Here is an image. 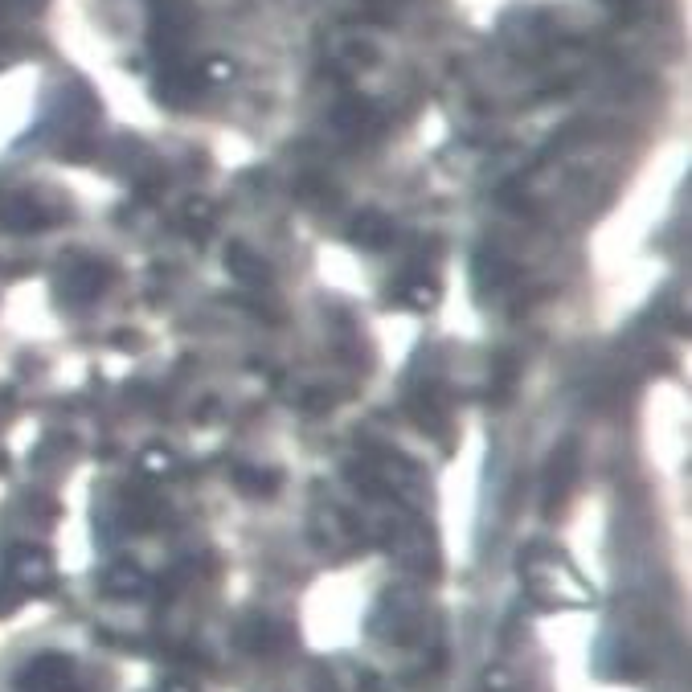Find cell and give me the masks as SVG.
<instances>
[{"instance_id": "1", "label": "cell", "mask_w": 692, "mask_h": 692, "mask_svg": "<svg viewBox=\"0 0 692 692\" xmlns=\"http://www.w3.org/2000/svg\"><path fill=\"white\" fill-rule=\"evenodd\" d=\"M521 574H525L529 594L541 598L545 607H586V602H594V590L582 582V574L561 553H553L545 545H533L521 557Z\"/></svg>"}, {"instance_id": "2", "label": "cell", "mask_w": 692, "mask_h": 692, "mask_svg": "<svg viewBox=\"0 0 692 692\" xmlns=\"http://www.w3.org/2000/svg\"><path fill=\"white\" fill-rule=\"evenodd\" d=\"M5 582L25 598L54 586V557L41 545H13L5 557Z\"/></svg>"}, {"instance_id": "3", "label": "cell", "mask_w": 692, "mask_h": 692, "mask_svg": "<svg viewBox=\"0 0 692 692\" xmlns=\"http://www.w3.org/2000/svg\"><path fill=\"white\" fill-rule=\"evenodd\" d=\"M17 688L21 692H74V664L58 652H46L21 668Z\"/></svg>"}, {"instance_id": "4", "label": "cell", "mask_w": 692, "mask_h": 692, "mask_svg": "<svg viewBox=\"0 0 692 692\" xmlns=\"http://www.w3.org/2000/svg\"><path fill=\"white\" fill-rule=\"evenodd\" d=\"M574 480H578V447L574 443H561L549 455V467H545V496H541V504H545L549 516L561 508V500L570 496Z\"/></svg>"}, {"instance_id": "5", "label": "cell", "mask_w": 692, "mask_h": 692, "mask_svg": "<svg viewBox=\"0 0 692 692\" xmlns=\"http://www.w3.org/2000/svg\"><path fill=\"white\" fill-rule=\"evenodd\" d=\"M103 283H107V267H99V263H66V271L58 279L62 295H70V299H91V295H99Z\"/></svg>"}, {"instance_id": "6", "label": "cell", "mask_w": 692, "mask_h": 692, "mask_svg": "<svg viewBox=\"0 0 692 692\" xmlns=\"http://www.w3.org/2000/svg\"><path fill=\"white\" fill-rule=\"evenodd\" d=\"M238 639H242L246 652H254V656H275V652H283V647H287V631L279 623H267V619L246 623L238 631Z\"/></svg>"}, {"instance_id": "7", "label": "cell", "mask_w": 692, "mask_h": 692, "mask_svg": "<svg viewBox=\"0 0 692 692\" xmlns=\"http://www.w3.org/2000/svg\"><path fill=\"white\" fill-rule=\"evenodd\" d=\"M353 242H361L369 250H381V246L394 242V222H389L385 213H377V209H365L361 218L353 222Z\"/></svg>"}, {"instance_id": "8", "label": "cell", "mask_w": 692, "mask_h": 692, "mask_svg": "<svg viewBox=\"0 0 692 692\" xmlns=\"http://www.w3.org/2000/svg\"><path fill=\"white\" fill-rule=\"evenodd\" d=\"M0 222H5L9 230L25 234V230H37L41 222H46V213H41V205L33 197H9L5 205H0Z\"/></svg>"}, {"instance_id": "9", "label": "cell", "mask_w": 692, "mask_h": 692, "mask_svg": "<svg viewBox=\"0 0 692 692\" xmlns=\"http://www.w3.org/2000/svg\"><path fill=\"white\" fill-rule=\"evenodd\" d=\"M99 586L111 598H132V594H148V574H140L136 566H111Z\"/></svg>"}, {"instance_id": "10", "label": "cell", "mask_w": 692, "mask_h": 692, "mask_svg": "<svg viewBox=\"0 0 692 692\" xmlns=\"http://www.w3.org/2000/svg\"><path fill=\"white\" fill-rule=\"evenodd\" d=\"M226 267H230V275L242 279V283H263V279H267L263 258H258L250 246H242V242H234V246L226 250Z\"/></svg>"}, {"instance_id": "11", "label": "cell", "mask_w": 692, "mask_h": 692, "mask_svg": "<svg viewBox=\"0 0 692 692\" xmlns=\"http://www.w3.org/2000/svg\"><path fill=\"white\" fill-rule=\"evenodd\" d=\"M377 123H381L377 107H369V103H361V99L344 103V107L336 111V127H340V132H349V136H361V132H369V127H377Z\"/></svg>"}, {"instance_id": "12", "label": "cell", "mask_w": 692, "mask_h": 692, "mask_svg": "<svg viewBox=\"0 0 692 692\" xmlns=\"http://www.w3.org/2000/svg\"><path fill=\"white\" fill-rule=\"evenodd\" d=\"M234 484H238L242 492H250V496H267V492H275V475H267V471H250V467H238V471H234Z\"/></svg>"}, {"instance_id": "13", "label": "cell", "mask_w": 692, "mask_h": 692, "mask_svg": "<svg viewBox=\"0 0 692 692\" xmlns=\"http://www.w3.org/2000/svg\"><path fill=\"white\" fill-rule=\"evenodd\" d=\"M435 295H439L435 283L418 279V283H406V287H402V304H410V308H430V304H435Z\"/></svg>"}, {"instance_id": "14", "label": "cell", "mask_w": 692, "mask_h": 692, "mask_svg": "<svg viewBox=\"0 0 692 692\" xmlns=\"http://www.w3.org/2000/svg\"><path fill=\"white\" fill-rule=\"evenodd\" d=\"M140 467H144V475H164V471L177 467V459H172V451H164V447H148L140 455Z\"/></svg>"}, {"instance_id": "15", "label": "cell", "mask_w": 692, "mask_h": 692, "mask_svg": "<svg viewBox=\"0 0 692 692\" xmlns=\"http://www.w3.org/2000/svg\"><path fill=\"white\" fill-rule=\"evenodd\" d=\"M488 688H492V692H504V688H512V680L504 676V668H492V672H488Z\"/></svg>"}, {"instance_id": "16", "label": "cell", "mask_w": 692, "mask_h": 692, "mask_svg": "<svg viewBox=\"0 0 692 692\" xmlns=\"http://www.w3.org/2000/svg\"><path fill=\"white\" fill-rule=\"evenodd\" d=\"M160 692H197L193 684H185V680H177V676H172V680H164L160 684Z\"/></svg>"}]
</instances>
